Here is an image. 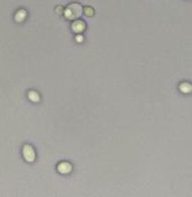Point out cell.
I'll use <instances>...</instances> for the list:
<instances>
[{
  "label": "cell",
  "instance_id": "1",
  "mask_svg": "<svg viewBox=\"0 0 192 197\" xmlns=\"http://www.w3.org/2000/svg\"><path fill=\"white\" fill-rule=\"evenodd\" d=\"M82 12H83V8L79 3H71L64 10V16L68 20H75L80 17Z\"/></svg>",
  "mask_w": 192,
  "mask_h": 197
},
{
  "label": "cell",
  "instance_id": "2",
  "mask_svg": "<svg viewBox=\"0 0 192 197\" xmlns=\"http://www.w3.org/2000/svg\"><path fill=\"white\" fill-rule=\"evenodd\" d=\"M23 156H24L25 160L29 163H32L36 160V152H35L34 148L31 145H25L23 147Z\"/></svg>",
  "mask_w": 192,
  "mask_h": 197
},
{
  "label": "cell",
  "instance_id": "3",
  "mask_svg": "<svg viewBox=\"0 0 192 197\" xmlns=\"http://www.w3.org/2000/svg\"><path fill=\"white\" fill-rule=\"evenodd\" d=\"M57 171L63 175H68L72 171V165L68 162H61L57 165Z\"/></svg>",
  "mask_w": 192,
  "mask_h": 197
},
{
  "label": "cell",
  "instance_id": "4",
  "mask_svg": "<svg viewBox=\"0 0 192 197\" xmlns=\"http://www.w3.org/2000/svg\"><path fill=\"white\" fill-rule=\"evenodd\" d=\"M71 28L75 33H81V32H83L85 30L86 24L83 20H76V21L73 22Z\"/></svg>",
  "mask_w": 192,
  "mask_h": 197
},
{
  "label": "cell",
  "instance_id": "5",
  "mask_svg": "<svg viewBox=\"0 0 192 197\" xmlns=\"http://www.w3.org/2000/svg\"><path fill=\"white\" fill-rule=\"evenodd\" d=\"M26 16H27V11L24 9H21L15 14V20H16L17 22H22L23 20L26 19Z\"/></svg>",
  "mask_w": 192,
  "mask_h": 197
},
{
  "label": "cell",
  "instance_id": "6",
  "mask_svg": "<svg viewBox=\"0 0 192 197\" xmlns=\"http://www.w3.org/2000/svg\"><path fill=\"white\" fill-rule=\"evenodd\" d=\"M29 98L31 101L36 102H38L41 100V97L37 92H35V91H31V92L29 93Z\"/></svg>",
  "mask_w": 192,
  "mask_h": 197
},
{
  "label": "cell",
  "instance_id": "7",
  "mask_svg": "<svg viewBox=\"0 0 192 197\" xmlns=\"http://www.w3.org/2000/svg\"><path fill=\"white\" fill-rule=\"evenodd\" d=\"M179 90L182 91L183 93H190L191 92V85L188 83H182L179 85Z\"/></svg>",
  "mask_w": 192,
  "mask_h": 197
},
{
  "label": "cell",
  "instance_id": "8",
  "mask_svg": "<svg viewBox=\"0 0 192 197\" xmlns=\"http://www.w3.org/2000/svg\"><path fill=\"white\" fill-rule=\"evenodd\" d=\"M84 12H85V14L87 15V16H92L93 14H94V9L92 7H90V6H87V7H85V10H84Z\"/></svg>",
  "mask_w": 192,
  "mask_h": 197
},
{
  "label": "cell",
  "instance_id": "9",
  "mask_svg": "<svg viewBox=\"0 0 192 197\" xmlns=\"http://www.w3.org/2000/svg\"><path fill=\"white\" fill-rule=\"evenodd\" d=\"M76 41L78 42H83V37H79V35H78V37H76Z\"/></svg>",
  "mask_w": 192,
  "mask_h": 197
}]
</instances>
